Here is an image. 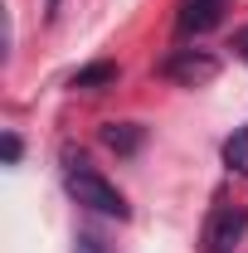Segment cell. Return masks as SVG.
Wrapping results in <instances>:
<instances>
[{
	"label": "cell",
	"mask_w": 248,
	"mask_h": 253,
	"mask_svg": "<svg viewBox=\"0 0 248 253\" xmlns=\"http://www.w3.org/2000/svg\"><path fill=\"white\" fill-rule=\"evenodd\" d=\"M122 78V68L112 59H97V63H88V68H78L73 78H68V88H78V93H97V88H112Z\"/></svg>",
	"instance_id": "obj_6"
},
{
	"label": "cell",
	"mask_w": 248,
	"mask_h": 253,
	"mask_svg": "<svg viewBox=\"0 0 248 253\" xmlns=\"http://www.w3.org/2000/svg\"><path fill=\"white\" fill-rule=\"evenodd\" d=\"M224 166L234 175H248V126H239L229 141H224Z\"/></svg>",
	"instance_id": "obj_7"
},
{
	"label": "cell",
	"mask_w": 248,
	"mask_h": 253,
	"mask_svg": "<svg viewBox=\"0 0 248 253\" xmlns=\"http://www.w3.org/2000/svg\"><path fill=\"white\" fill-rule=\"evenodd\" d=\"M73 253H112V244H107L97 229H78V239H73Z\"/></svg>",
	"instance_id": "obj_8"
},
{
	"label": "cell",
	"mask_w": 248,
	"mask_h": 253,
	"mask_svg": "<svg viewBox=\"0 0 248 253\" xmlns=\"http://www.w3.org/2000/svg\"><path fill=\"white\" fill-rule=\"evenodd\" d=\"M224 20V0H180V15H175V30L180 34H205Z\"/></svg>",
	"instance_id": "obj_4"
},
{
	"label": "cell",
	"mask_w": 248,
	"mask_h": 253,
	"mask_svg": "<svg viewBox=\"0 0 248 253\" xmlns=\"http://www.w3.org/2000/svg\"><path fill=\"white\" fill-rule=\"evenodd\" d=\"M161 73H165L170 83H180V88H200V83H209L219 73V59L209 49H175L170 59L161 63Z\"/></svg>",
	"instance_id": "obj_3"
},
{
	"label": "cell",
	"mask_w": 248,
	"mask_h": 253,
	"mask_svg": "<svg viewBox=\"0 0 248 253\" xmlns=\"http://www.w3.org/2000/svg\"><path fill=\"white\" fill-rule=\"evenodd\" d=\"M244 234H248V210L244 205H219L205 224V253H234Z\"/></svg>",
	"instance_id": "obj_2"
},
{
	"label": "cell",
	"mask_w": 248,
	"mask_h": 253,
	"mask_svg": "<svg viewBox=\"0 0 248 253\" xmlns=\"http://www.w3.org/2000/svg\"><path fill=\"white\" fill-rule=\"evenodd\" d=\"M63 185L68 195L83 205V210H93V214H107V219H131V205H126V195L107 175H97L88 156L83 151H63Z\"/></svg>",
	"instance_id": "obj_1"
},
{
	"label": "cell",
	"mask_w": 248,
	"mask_h": 253,
	"mask_svg": "<svg viewBox=\"0 0 248 253\" xmlns=\"http://www.w3.org/2000/svg\"><path fill=\"white\" fill-rule=\"evenodd\" d=\"M54 15H59V0H49V20H54Z\"/></svg>",
	"instance_id": "obj_11"
},
{
	"label": "cell",
	"mask_w": 248,
	"mask_h": 253,
	"mask_svg": "<svg viewBox=\"0 0 248 253\" xmlns=\"http://www.w3.org/2000/svg\"><path fill=\"white\" fill-rule=\"evenodd\" d=\"M97 136H102L107 151H117V156H136L141 141H146V126H141V122H107Z\"/></svg>",
	"instance_id": "obj_5"
},
{
	"label": "cell",
	"mask_w": 248,
	"mask_h": 253,
	"mask_svg": "<svg viewBox=\"0 0 248 253\" xmlns=\"http://www.w3.org/2000/svg\"><path fill=\"white\" fill-rule=\"evenodd\" d=\"M20 151H25V141H20L15 131H5V141H0V156H5V166H15V161H20Z\"/></svg>",
	"instance_id": "obj_9"
},
{
	"label": "cell",
	"mask_w": 248,
	"mask_h": 253,
	"mask_svg": "<svg viewBox=\"0 0 248 253\" xmlns=\"http://www.w3.org/2000/svg\"><path fill=\"white\" fill-rule=\"evenodd\" d=\"M234 49H239V54L248 59V25H244V30H234Z\"/></svg>",
	"instance_id": "obj_10"
}]
</instances>
